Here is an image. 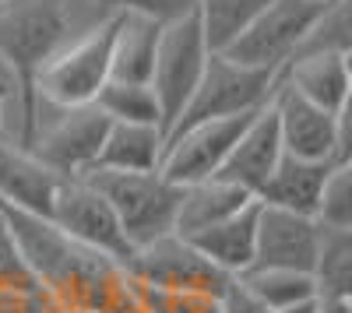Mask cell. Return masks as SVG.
<instances>
[{"instance_id": "obj_1", "label": "cell", "mask_w": 352, "mask_h": 313, "mask_svg": "<svg viewBox=\"0 0 352 313\" xmlns=\"http://www.w3.org/2000/svg\"><path fill=\"white\" fill-rule=\"evenodd\" d=\"M81 176L106 197L113 215L120 218V229H124L131 250L173 233L184 187H173L159 169H152V173L88 169V173H81Z\"/></svg>"}, {"instance_id": "obj_21", "label": "cell", "mask_w": 352, "mask_h": 313, "mask_svg": "<svg viewBox=\"0 0 352 313\" xmlns=\"http://www.w3.org/2000/svg\"><path fill=\"white\" fill-rule=\"evenodd\" d=\"M314 303H352V229L320 225L314 261Z\"/></svg>"}, {"instance_id": "obj_24", "label": "cell", "mask_w": 352, "mask_h": 313, "mask_svg": "<svg viewBox=\"0 0 352 313\" xmlns=\"http://www.w3.org/2000/svg\"><path fill=\"white\" fill-rule=\"evenodd\" d=\"M99 113L109 124H144L162 130V109L152 92V84L138 81H106L96 95Z\"/></svg>"}, {"instance_id": "obj_27", "label": "cell", "mask_w": 352, "mask_h": 313, "mask_svg": "<svg viewBox=\"0 0 352 313\" xmlns=\"http://www.w3.org/2000/svg\"><path fill=\"white\" fill-rule=\"evenodd\" d=\"M314 218L328 229H352V162L331 165Z\"/></svg>"}, {"instance_id": "obj_20", "label": "cell", "mask_w": 352, "mask_h": 313, "mask_svg": "<svg viewBox=\"0 0 352 313\" xmlns=\"http://www.w3.org/2000/svg\"><path fill=\"white\" fill-rule=\"evenodd\" d=\"M166 134L144 124H109L92 169H124V173H152L159 169Z\"/></svg>"}, {"instance_id": "obj_8", "label": "cell", "mask_w": 352, "mask_h": 313, "mask_svg": "<svg viewBox=\"0 0 352 313\" xmlns=\"http://www.w3.org/2000/svg\"><path fill=\"white\" fill-rule=\"evenodd\" d=\"M71 32L67 0H0V56L32 74Z\"/></svg>"}, {"instance_id": "obj_22", "label": "cell", "mask_w": 352, "mask_h": 313, "mask_svg": "<svg viewBox=\"0 0 352 313\" xmlns=\"http://www.w3.org/2000/svg\"><path fill=\"white\" fill-rule=\"evenodd\" d=\"M32 117H36L32 74L8 56H0V137L11 141V145H28Z\"/></svg>"}, {"instance_id": "obj_13", "label": "cell", "mask_w": 352, "mask_h": 313, "mask_svg": "<svg viewBox=\"0 0 352 313\" xmlns=\"http://www.w3.org/2000/svg\"><path fill=\"white\" fill-rule=\"evenodd\" d=\"M282 155L285 152H282V137H278V124H275V109L268 102L243 124V130L236 134V141H232V148L215 176L226 183H236L240 190L257 197V190L275 173Z\"/></svg>"}, {"instance_id": "obj_30", "label": "cell", "mask_w": 352, "mask_h": 313, "mask_svg": "<svg viewBox=\"0 0 352 313\" xmlns=\"http://www.w3.org/2000/svg\"><path fill=\"white\" fill-rule=\"evenodd\" d=\"M50 306L43 289H0V313H46Z\"/></svg>"}, {"instance_id": "obj_29", "label": "cell", "mask_w": 352, "mask_h": 313, "mask_svg": "<svg viewBox=\"0 0 352 313\" xmlns=\"http://www.w3.org/2000/svg\"><path fill=\"white\" fill-rule=\"evenodd\" d=\"M219 313H272L240 278H229L219 292Z\"/></svg>"}, {"instance_id": "obj_14", "label": "cell", "mask_w": 352, "mask_h": 313, "mask_svg": "<svg viewBox=\"0 0 352 313\" xmlns=\"http://www.w3.org/2000/svg\"><path fill=\"white\" fill-rule=\"evenodd\" d=\"M278 84L314 102L324 113H345L352 95V71H349V53H307L292 56L278 71Z\"/></svg>"}, {"instance_id": "obj_28", "label": "cell", "mask_w": 352, "mask_h": 313, "mask_svg": "<svg viewBox=\"0 0 352 313\" xmlns=\"http://www.w3.org/2000/svg\"><path fill=\"white\" fill-rule=\"evenodd\" d=\"M0 289H39L32 271L21 261L18 243H14L11 229L4 225V218H0Z\"/></svg>"}, {"instance_id": "obj_16", "label": "cell", "mask_w": 352, "mask_h": 313, "mask_svg": "<svg viewBox=\"0 0 352 313\" xmlns=\"http://www.w3.org/2000/svg\"><path fill=\"white\" fill-rule=\"evenodd\" d=\"M159 18L144 11H120L113 21V43H109V81H138L148 84L159 36H162Z\"/></svg>"}, {"instance_id": "obj_26", "label": "cell", "mask_w": 352, "mask_h": 313, "mask_svg": "<svg viewBox=\"0 0 352 313\" xmlns=\"http://www.w3.org/2000/svg\"><path fill=\"white\" fill-rule=\"evenodd\" d=\"M349 0H331V4L317 14V21L307 28L292 56L307 53H349L352 49V18H349ZM289 56V60H292Z\"/></svg>"}, {"instance_id": "obj_15", "label": "cell", "mask_w": 352, "mask_h": 313, "mask_svg": "<svg viewBox=\"0 0 352 313\" xmlns=\"http://www.w3.org/2000/svg\"><path fill=\"white\" fill-rule=\"evenodd\" d=\"M60 183L64 176L46 169L25 145H11L0 137V205L32 215H50Z\"/></svg>"}, {"instance_id": "obj_11", "label": "cell", "mask_w": 352, "mask_h": 313, "mask_svg": "<svg viewBox=\"0 0 352 313\" xmlns=\"http://www.w3.org/2000/svg\"><path fill=\"white\" fill-rule=\"evenodd\" d=\"M254 117H226V120H201V124H187L166 134L162 145V159H159V173L173 183V187H190L215 176L236 134L243 130V124Z\"/></svg>"}, {"instance_id": "obj_23", "label": "cell", "mask_w": 352, "mask_h": 313, "mask_svg": "<svg viewBox=\"0 0 352 313\" xmlns=\"http://www.w3.org/2000/svg\"><path fill=\"white\" fill-rule=\"evenodd\" d=\"M264 8H268V0H194L204 43L212 53H226Z\"/></svg>"}, {"instance_id": "obj_32", "label": "cell", "mask_w": 352, "mask_h": 313, "mask_svg": "<svg viewBox=\"0 0 352 313\" xmlns=\"http://www.w3.org/2000/svg\"><path fill=\"white\" fill-rule=\"evenodd\" d=\"M46 313H74V310H64V306H56V303H53V306H50Z\"/></svg>"}, {"instance_id": "obj_19", "label": "cell", "mask_w": 352, "mask_h": 313, "mask_svg": "<svg viewBox=\"0 0 352 313\" xmlns=\"http://www.w3.org/2000/svg\"><path fill=\"white\" fill-rule=\"evenodd\" d=\"M190 243L222 275H229V278L243 275L254 264V250H257V201L236 215H229L226 222L212 225V229L190 236Z\"/></svg>"}, {"instance_id": "obj_6", "label": "cell", "mask_w": 352, "mask_h": 313, "mask_svg": "<svg viewBox=\"0 0 352 313\" xmlns=\"http://www.w3.org/2000/svg\"><path fill=\"white\" fill-rule=\"evenodd\" d=\"M272 109L285 155L307 162H352L349 109L335 117V113H324L314 102L292 95L282 84H275Z\"/></svg>"}, {"instance_id": "obj_31", "label": "cell", "mask_w": 352, "mask_h": 313, "mask_svg": "<svg viewBox=\"0 0 352 313\" xmlns=\"http://www.w3.org/2000/svg\"><path fill=\"white\" fill-rule=\"evenodd\" d=\"M278 313H317V303H300V306H289V310H278Z\"/></svg>"}, {"instance_id": "obj_5", "label": "cell", "mask_w": 352, "mask_h": 313, "mask_svg": "<svg viewBox=\"0 0 352 313\" xmlns=\"http://www.w3.org/2000/svg\"><path fill=\"white\" fill-rule=\"evenodd\" d=\"M208 43H204L197 11H187L180 18H173L162 25L159 36V53H155V67H152V92L162 109V134L176 124V117L184 113L187 99L194 95L201 71L208 64Z\"/></svg>"}, {"instance_id": "obj_9", "label": "cell", "mask_w": 352, "mask_h": 313, "mask_svg": "<svg viewBox=\"0 0 352 313\" xmlns=\"http://www.w3.org/2000/svg\"><path fill=\"white\" fill-rule=\"evenodd\" d=\"M124 271L152 289H169V292H212L219 296L222 286L229 281V275H222L208 257H201L197 246L184 236H159L152 243L138 246Z\"/></svg>"}, {"instance_id": "obj_4", "label": "cell", "mask_w": 352, "mask_h": 313, "mask_svg": "<svg viewBox=\"0 0 352 313\" xmlns=\"http://www.w3.org/2000/svg\"><path fill=\"white\" fill-rule=\"evenodd\" d=\"M120 14V11H116ZM116 14L85 36L67 39L32 71V89L39 99L56 106H88L109 81V43Z\"/></svg>"}, {"instance_id": "obj_33", "label": "cell", "mask_w": 352, "mask_h": 313, "mask_svg": "<svg viewBox=\"0 0 352 313\" xmlns=\"http://www.w3.org/2000/svg\"><path fill=\"white\" fill-rule=\"evenodd\" d=\"M324 4H331V0H324Z\"/></svg>"}, {"instance_id": "obj_18", "label": "cell", "mask_w": 352, "mask_h": 313, "mask_svg": "<svg viewBox=\"0 0 352 313\" xmlns=\"http://www.w3.org/2000/svg\"><path fill=\"white\" fill-rule=\"evenodd\" d=\"M257 197L240 190L236 183H226L219 176H208V180H201V183H190L180 190V208H176V225H173V233L176 236H197L204 229H212V225L226 222L229 215H236L243 211L247 205H254Z\"/></svg>"}, {"instance_id": "obj_12", "label": "cell", "mask_w": 352, "mask_h": 313, "mask_svg": "<svg viewBox=\"0 0 352 313\" xmlns=\"http://www.w3.org/2000/svg\"><path fill=\"white\" fill-rule=\"evenodd\" d=\"M317 246H320L317 218L257 205V250H254L257 268H289L310 275L317 261Z\"/></svg>"}, {"instance_id": "obj_7", "label": "cell", "mask_w": 352, "mask_h": 313, "mask_svg": "<svg viewBox=\"0 0 352 313\" xmlns=\"http://www.w3.org/2000/svg\"><path fill=\"white\" fill-rule=\"evenodd\" d=\"M46 218L56 229H64L71 240H78L81 246L102 253V257H109L116 264H127V257L134 253L120 229V218L113 215L106 197L85 176H67L56 187V197H53Z\"/></svg>"}, {"instance_id": "obj_2", "label": "cell", "mask_w": 352, "mask_h": 313, "mask_svg": "<svg viewBox=\"0 0 352 313\" xmlns=\"http://www.w3.org/2000/svg\"><path fill=\"white\" fill-rule=\"evenodd\" d=\"M109 120L96 102L88 106H56L36 95V117L28 134V152L56 176H81L96 165Z\"/></svg>"}, {"instance_id": "obj_3", "label": "cell", "mask_w": 352, "mask_h": 313, "mask_svg": "<svg viewBox=\"0 0 352 313\" xmlns=\"http://www.w3.org/2000/svg\"><path fill=\"white\" fill-rule=\"evenodd\" d=\"M278 84V71H264L240 64L226 53H208V64L201 71V81L194 95L187 99L184 113L176 117V127L201 124V120H226V117H247L257 113L261 106H268Z\"/></svg>"}, {"instance_id": "obj_17", "label": "cell", "mask_w": 352, "mask_h": 313, "mask_svg": "<svg viewBox=\"0 0 352 313\" xmlns=\"http://www.w3.org/2000/svg\"><path fill=\"white\" fill-rule=\"evenodd\" d=\"M331 165H338V162H307V159L282 155L278 165H275V173L264 180V187L257 190V205L314 218Z\"/></svg>"}, {"instance_id": "obj_10", "label": "cell", "mask_w": 352, "mask_h": 313, "mask_svg": "<svg viewBox=\"0 0 352 313\" xmlns=\"http://www.w3.org/2000/svg\"><path fill=\"white\" fill-rule=\"evenodd\" d=\"M324 8H328L324 0H268V8L226 49V56L250 67L282 71V64L296 53L300 39L307 36V28L317 21V14Z\"/></svg>"}, {"instance_id": "obj_25", "label": "cell", "mask_w": 352, "mask_h": 313, "mask_svg": "<svg viewBox=\"0 0 352 313\" xmlns=\"http://www.w3.org/2000/svg\"><path fill=\"white\" fill-rule=\"evenodd\" d=\"M243 286L268 306L272 313L300 306V303H314V275L307 271H289V268H247L243 275H236Z\"/></svg>"}]
</instances>
